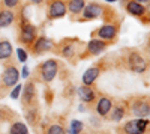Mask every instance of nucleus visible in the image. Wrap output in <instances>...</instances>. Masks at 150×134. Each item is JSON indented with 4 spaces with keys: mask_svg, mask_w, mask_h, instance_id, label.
I'll use <instances>...</instances> for the list:
<instances>
[{
    "mask_svg": "<svg viewBox=\"0 0 150 134\" xmlns=\"http://www.w3.org/2000/svg\"><path fill=\"white\" fill-rule=\"evenodd\" d=\"M36 35H38V29L36 26H33L32 23H23L21 24V29H20V41L26 45H32L36 39Z\"/></svg>",
    "mask_w": 150,
    "mask_h": 134,
    "instance_id": "39448f33",
    "label": "nucleus"
},
{
    "mask_svg": "<svg viewBox=\"0 0 150 134\" xmlns=\"http://www.w3.org/2000/svg\"><path fill=\"white\" fill-rule=\"evenodd\" d=\"M21 100H23V105H33L35 100H36V86L33 81H27L24 84V88L21 89Z\"/></svg>",
    "mask_w": 150,
    "mask_h": 134,
    "instance_id": "1a4fd4ad",
    "label": "nucleus"
},
{
    "mask_svg": "<svg viewBox=\"0 0 150 134\" xmlns=\"http://www.w3.org/2000/svg\"><path fill=\"white\" fill-rule=\"evenodd\" d=\"M21 76H23V78H29V76H30V72H29V66H24V68H23Z\"/></svg>",
    "mask_w": 150,
    "mask_h": 134,
    "instance_id": "cd10ccee",
    "label": "nucleus"
},
{
    "mask_svg": "<svg viewBox=\"0 0 150 134\" xmlns=\"http://www.w3.org/2000/svg\"><path fill=\"white\" fill-rule=\"evenodd\" d=\"M99 74H101V65H93L83 74V84L84 86H92V84L98 80Z\"/></svg>",
    "mask_w": 150,
    "mask_h": 134,
    "instance_id": "4468645a",
    "label": "nucleus"
},
{
    "mask_svg": "<svg viewBox=\"0 0 150 134\" xmlns=\"http://www.w3.org/2000/svg\"><path fill=\"white\" fill-rule=\"evenodd\" d=\"M84 134H89V133H84Z\"/></svg>",
    "mask_w": 150,
    "mask_h": 134,
    "instance_id": "72a5a7b5",
    "label": "nucleus"
},
{
    "mask_svg": "<svg viewBox=\"0 0 150 134\" xmlns=\"http://www.w3.org/2000/svg\"><path fill=\"white\" fill-rule=\"evenodd\" d=\"M125 8H126L128 14H131L134 17H143L146 12H147V8H144V5L135 2V0H129V2H126Z\"/></svg>",
    "mask_w": 150,
    "mask_h": 134,
    "instance_id": "dca6fc26",
    "label": "nucleus"
},
{
    "mask_svg": "<svg viewBox=\"0 0 150 134\" xmlns=\"http://www.w3.org/2000/svg\"><path fill=\"white\" fill-rule=\"evenodd\" d=\"M84 110H86L84 105H78V112H84Z\"/></svg>",
    "mask_w": 150,
    "mask_h": 134,
    "instance_id": "7c9ffc66",
    "label": "nucleus"
},
{
    "mask_svg": "<svg viewBox=\"0 0 150 134\" xmlns=\"http://www.w3.org/2000/svg\"><path fill=\"white\" fill-rule=\"evenodd\" d=\"M3 5L6 6V8H17L18 5H20V0H3Z\"/></svg>",
    "mask_w": 150,
    "mask_h": 134,
    "instance_id": "bb28decb",
    "label": "nucleus"
},
{
    "mask_svg": "<svg viewBox=\"0 0 150 134\" xmlns=\"http://www.w3.org/2000/svg\"><path fill=\"white\" fill-rule=\"evenodd\" d=\"M38 71H39V77L42 81H53L57 76L59 71V62L56 59H48L45 62H42L39 66H38Z\"/></svg>",
    "mask_w": 150,
    "mask_h": 134,
    "instance_id": "f03ea898",
    "label": "nucleus"
},
{
    "mask_svg": "<svg viewBox=\"0 0 150 134\" xmlns=\"http://www.w3.org/2000/svg\"><path fill=\"white\" fill-rule=\"evenodd\" d=\"M9 134H29V128L24 122H14L9 128Z\"/></svg>",
    "mask_w": 150,
    "mask_h": 134,
    "instance_id": "412c9836",
    "label": "nucleus"
},
{
    "mask_svg": "<svg viewBox=\"0 0 150 134\" xmlns=\"http://www.w3.org/2000/svg\"><path fill=\"white\" fill-rule=\"evenodd\" d=\"M149 119L147 118H137L131 119L122 127L123 134H147L149 131Z\"/></svg>",
    "mask_w": 150,
    "mask_h": 134,
    "instance_id": "f257e3e1",
    "label": "nucleus"
},
{
    "mask_svg": "<svg viewBox=\"0 0 150 134\" xmlns=\"http://www.w3.org/2000/svg\"><path fill=\"white\" fill-rule=\"evenodd\" d=\"M12 53H14V47H12V44L6 39L0 41V60H8L11 59Z\"/></svg>",
    "mask_w": 150,
    "mask_h": 134,
    "instance_id": "aec40b11",
    "label": "nucleus"
},
{
    "mask_svg": "<svg viewBox=\"0 0 150 134\" xmlns=\"http://www.w3.org/2000/svg\"><path fill=\"white\" fill-rule=\"evenodd\" d=\"M48 20H57L66 15V3L63 0H50L48 11H47Z\"/></svg>",
    "mask_w": 150,
    "mask_h": 134,
    "instance_id": "423d86ee",
    "label": "nucleus"
},
{
    "mask_svg": "<svg viewBox=\"0 0 150 134\" xmlns=\"http://www.w3.org/2000/svg\"><path fill=\"white\" fill-rule=\"evenodd\" d=\"M105 2H108V3H114V2H117V0H105Z\"/></svg>",
    "mask_w": 150,
    "mask_h": 134,
    "instance_id": "473e14b6",
    "label": "nucleus"
},
{
    "mask_svg": "<svg viewBox=\"0 0 150 134\" xmlns=\"http://www.w3.org/2000/svg\"><path fill=\"white\" fill-rule=\"evenodd\" d=\"M15 21V14L11 9L0 11V27H9Z\"/></svg>",
    "mask_w": 150,
    "mask_h": 134,
    "instance_id": "6ab92c4d",
    "label": "nucleus"
},
{
    "mask_svg": "<svg viewBox=\"0 0 150 134\" xmlns=\"http://www.w3.org/2000/svg\"><path fill=\"white\" fill-rule=\"evenodd\" d=\"M2 118H3V112H2V107H0V120H2Z\"/></svg>",
    "mask_w": 150,
    "mask_h": 134,
    "instance_id": "2f4dec72",
    "label": "nucleus"
},
{
    "mask_svg": "<svg viewBox=\"0 0 150 134\" xmlns=\"http://www.w3.org/2000/svg\"><path fill=\"white\" fill-rule=\"evenodd\" d=\"M47 134H66V131H65V128L62 127V125L54 124V125H51V127L47 130Z\"/></svg>",
    "mask_w": 150,
    "mask_h": 134,
    "instance_id": "b1692460",
    "label": "nucleus"
},
{
    "mask_svg": "<svg viewBox=\"0 0 150 134\" xmlns=\"http://www.w3.org/2000/svg\"><path fill=\"white\" fill-rule=\"evenodd\" d=\"M84 6H86V0H68L66 2V11L71 12V15L81 14Z\"/></svg>",
    "mask_w": 150,
    "mask_h": 134,
    "instance_id": "a211bd4d",
    "label": "nucleus"
},
{
    "mask_svg": "<svg viewBox=\"0 0 150 134\" xmlns=\"http://www.w3.org/2000/svg\"><path fill=\"white\" fill-rule=\"evenodd\" d=\"M108 47V42L107 41H102V39H90L87 42V54L90 56H99L101 53H104Z\"/></svg>",
    "mask_w": 150,
    "mask_h": 134,
    "instance_id": "f8f14e48",
    "label": "nucleus"
},
{
    "mask_svg": "<svg viewBox=\"0 0 150 134\" xmlns=\"http://www.w3.org/2000/svg\"><path fill=\"white\" fill-rule=\"evenodd\" d=\"M131 113L138 118H147L150 113V104L147 96H138L131 103Z\"/></svg>",
    "mask_w": 150,
    "mask_h": 134,
    "instance_id": "20e7f679",
    "label": "nucleus"
},
{
    "mask_svg": "<svg viewBox=\"0 0 150 134\" xmlns=\"http://www.w3.org/2000/svg\"><path fill=\"white\" fill-rule=\"evenodd\" d=\"M126 116V108H125L123 104H117V105H112L111 112L108 113V118L112 122H120V120Z\"/></svg>",
    "mask_w": 150,
    "mask_h": 134,
    "instance_id": "f3484780",
    "label": "nucleus"
},
{
    "mask_svg": "<svg viewBox=\"0 0 150 134\" xmlns=\"http://www.w3.org/2000/svg\"><path fill=\"white\" fill-rule=\"evenodd\" d=\"M17 56H18V60L23 62V63L27 60V51L23 50V48H18V50H17Z\"/></svg>",
    "mask_w": 150,
    "mask_h": 134,
    "instance_id": "a878e982",
    "label": "nucleus"
},
{
    "mask_svg": "<svg viewBox=\"0 0 150 134\" xmlns=\"http://www.w3.org/2000/svg\"><path fill=\"white\" fill-rule=\"evenodd\" d=\"M84 130V124L78 119H72L69 125V134H81Z\"/></svg>",
    "mask_w": 150,
    "mask_h": 134,
    "instance_id": "5701e85b",
    "label": "nucleus"
},
{
    "mask_svg": "<svg viewBox=\"0 0 150 134\" xmlns=\"http://www.w3.org/2000/svg\"><path fill=\"white\" fill-rule=\"evenodd\" d=\"M128 68L135 74H144L149 68V63L138 51H131L128 54Z\"/></svg>",
    "mask_w": 150,
    "mask_h": 134,
    "instance_id": "7ed1b4c3",
    "label": "nucleus"
},
{
    "mask_svg": "<svg viewBox=\"0 0 150 134\" xmlns=\"http://www.w3.org/2000/svg\"><path fill=\"white\" fill-rule=\"evenodd\" d=\"M112 105H114V104H112V100L111 98H108V96H101V98L98 100V103H96V113L99 116L105 118L111 112Z\"/></svg>",
    "mask_w": 150,
    "mask_h": 134,
    "instance_id": "2eb2a0df",
    "label": "nucleus"
},
{
    "mask_svg": "<svg viewBox=\"0 0 150 134\" xmlns=\"http://www.w3.org/2000/svg\"><path fill=\"white\" fill-rule=\"evenodd\" d=\"M77 95H78V98L86 103V104H90V103H95L96 100V91L92 89V86H80L77 89Z\"/></svg>",
    "mask_w": 150,
    "mask_h": 134,
    "instance_id": "ddd939ff",
    "label": "nucleus"
},
{
    "mask_svg": "<svg viewBox=\"0 0 150 134\" xmlns=\"http://www.w3.org/2000/svg\"><path fill=\"white\" fill-rule=\"evenodd\" d=\"M135 2H138V3H141V5H149L150 0H135Z\"/></svg>",
    "mask_w": 150,
    "mask_h": 134,
    "instance_id": "c85d7f7f",
    "label": "nucleus"
},
{
    "mask_svg": "<svg viewBox=\"0 0 150 134\" xmlns=\"http://www.w3.org/2000/svg\"><path fill=\"white\" fill-rule=\"evenodd\" d=\"M30 2H32V3H35V5H41V3L44 2V0H30Z\"/></svg>",
    "mask_w": 150,
    "mask_h": 134,
    "instance_id": "c756f323",
    "label": "nucleus"
},
{
    "mask_svg": "<svg viewBox=\"0 0 150 134\" xmlns=\"http://www.w3.org/2000/svg\"><path fill=\"white\" fill-rule=\"evenodd\" d=\"M102 12H104V8L101 5L92 2V3H86L81 14H83V20L90 21V20H96L98 17H101Z\"/></svg>",
    "mask_w": 150,
    "mask_h": 134,
    "instance_id": "9d476101",
    "label": "nucleus"
},
{
    "mask_svg": "<svg viewBox=\"0 0 150 134\" xmlns=\"http://www.w3.org/2000/svg\"><path fill=\"white\" fill-rule=\"evenodd\" d=\"M30 48H32V53L35 56H38V54H44L47 51H51L54 48V44L51 39L45 38V36H39V38L35 39V42L30 45Z\"/></svg>",
    "mask_w": 150,
    "mask_h": 134,
    "instance_id": "6e6552de",
    "label": "nucleus"
},
{
    "mask_svg": "<svg viewBox=\"0 0 150 134\" xmlns=\"http://www.w3.org/2000/svg\"><path fill=\"white\" fill-rule=\"evenodd\" d=\"M18 80H20V72L18 69L14 66V65H9L5 68L3 71V74H2V84H3V88H12V86H15V84H18Z\"/></svg>",
    "mask_w": 150,
    "mask_h": 134,
    "instance_id": "0eeeda50",
    "label": "nucleus"
},
{
    "mask_svg": "<svg viewBox=\"0 0 150 134\" xmlns=\"http://www.w3.org/2000/svg\"><path fill=\"white\" fill-rule=\"evenodd\" d=\"M117 36V27L114 26V24H104V26H101L98 29V38L102 39V41H112Z\"/></svg>",
    "mask_w": 150,
    "mask_h": 134,
    "instance_id": "9b49d317",
    "label": "nucleus"
},
{
    "mask_svg": "<svg viewBox=\"0 0 150 134\" xmlns=\"http://www.w3.org/2000/svg\"><path fill=\"white\" fill-rule=\"evenodd\" d=\"M62 56L63 57H66V59H71V57H74L75 56V53H77V50H75V44H72V42H68V44H65L63 47H62Z\"/></svg>",
    "mask_w": 150,
    "mask_h": 134,
    "instance_id": "4be33fe9",
    "label": "nucleus"
},
{
    "mask_svg": "<svg viewBox=\"0 0 150 134\" xmlns=\"http://www.w3.org/2000/svg\"><path fill=\"white\" fill-rule=\"evenodd\" d=\"M21 89H23L21 84H15L14 89H12V92H11V98L12 100H18L20 95H21Z\"/></svg>",
    "mask_w": 150,
    "mask_h": 134,
    "instance_id": "393cba45",
    "label": "nucleus"
}]
</instances>
